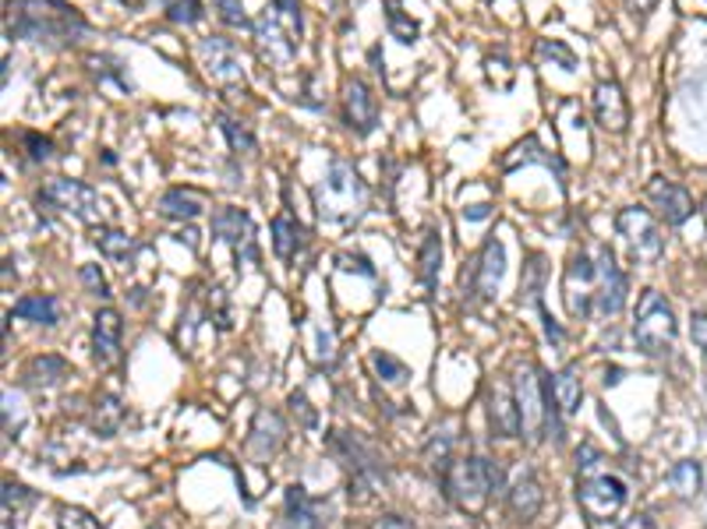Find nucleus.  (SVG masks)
<instances>
[{"label":"nucleus","instance_id":"nucleus-1","mask_svg":"<svg viewBox=\"0 0 707 529\" xmlns=\"http://www.w3.org/2000/svg\"><path fill=\"white\" fill-rule=\"evenodd\" d=\"M4 32L11 40L67 49L89 36V22L64 0H8Z\"/></svg>","mask_w":707,"mask_h":529},{"label":"nucleus","instance_id":"nucleus-2","mask_svg":"<svg viewBox=\"0 0 707 529\" xmlns=\"http://www.w3.org/2000/svg\"><path fill=\"white\" fill-rule=\"evenodd\" d=\"M315 212L326 227H354L368 212L372 191L361 180V174L347 159H333L326 166L323 180L315 184Z\"/></svg>","mask_w":707,"mask_h":529},{"label":"nucleus","instance_id":"nucleus-3","mask_svg":"<svg viewBox=\"0 0 707 529\" xmlns=\"http://www.w3.org/2000/svg\"><path fill=\"white\" fill-rule=\"evenodd\" d=\"M443 491L460 511H481L488 498L507 494V470L499 466V459L467 455L449 466V473L443 476Z\"/></svg>","mask_w":707,"mask_h":529},{"label":"nucleus","instance_id":"nucleus-4","mask_svg":"<svg viewBox=\"0 0 707 529\" xmlns=\"http://www.w3.org/2000/svg\"><path fill=\"white\" fill-rule=\"evenodd\" d=\"M326 445L344 463V470L350 473V498L368 502L376 491H382L385 484H390V466H385L382 452L376 445H368L361 434L329 431Z\"/></svg>","mask_w":707,"mask_h":529},{"label":"nucleus","instance_id":"nucleus-5","mask_svg":"<svg viewBox=\"0 0 707 529\" xmlns=\"http://www.w3.org/2000/svg\"><path fill=\"white\" fill-rule=\"evenodd\" d=\"M255 32L259 57L269 64H291L301 49V32H305V19H301L297 0H269V8L251 22Z\"/></svg>","mask_w":707,"mask_h":529},{"label":"nucleus","instance_id":"nucleus-6","mask_svg":"<svg viewBox=\"0 0 707 529\" xmlns=\"http://www.w3.org/2000/svg\"><path fill=\"white\" fill-rule=\"evenodd\" d=\"M679 335V321L672 304L659 289H644L641 300H637V318H633V343L644 356H665L676 346Z\"/></svg>","mask_w":707,"mask_h":529},{"label":"nucleus","instance_id":"nucleus-7","mask_svg":"<svg viewBox=\"0 0 707 529\" xmlns=\"http://www.w3.org/2000/svg\"><path fill=\"white\" fill-rule=\"evenodd\" d=\"M36 205L46 212L72 216L78 223H99V219H104V201H99L96 187H89L86 180H67V177L46 180L36 191Z\"/></svg>","mask_w":707,"mask_h":529},{"label":"nucleus","instance_id":"nucleus-8","mask_svg":"<svg viewBox=\"0 0 707 529\" xmlns=\"http://www.w3.org/2000/svg\"><path fill=\"white\" fill-rule=\"evenodd\" d=\"M616 233L627 241V251L637 265H654L665 254V230L659 227L648 209L641 205H627L616 216Z\"/></svg>","mask_w":707,"mask_h":529},{"label":"nucleus","instance_id":"nucleus-9","mask_svg":"<svg viewBox=\"0 0 707 529\" xmlns=\"http://www.w3.org/2000/svg\"><path fill=\"white\" fill-rule=\"evenodd\" d=\"M598 251L595 247H580L574 251V258L566 265L563 276V297H566V311L587 321L595 315V300H598Z\"/></svg>","mask_w":707,"mask_h":529},{"label":"nucleus","instance_id":"nucleus-10","mask_svg":"<svg viewBox=\"0 0 707 529\" xmlns=\"http://www.w3.org/2000/svg\"><path fill=\"white\" fill-rule=\"evenodd\" d=\"M627 481L616 473H605V470H595V473H584L577 476V502L584 508V516L591 522H605L612 519L616 511L627 505Z\"/></svg>","mask_w":707,"mask_h":529},{"label":"nucleus","instance_id":"nucleus-11","mask_svg":"<svg viewBox=\"0 0 707 529\" xmlns=\"http://www.w3.org/2000/svg\"><path fill=\"white\" fill-rule=\"evenodd\" d=\"M198 60H202V71H206V78L216 85V89H224L227 96H241L248 89L238 46H233L230 40L206 36L198 43Z\"/></svg>","mask_w":707,"mask_h":529},{"label":"nucleus","instance_id":"nucleus-12","mask_svg":"<svg viewBox=\"0 0 707 529\" xmlns=\"http://www.w3.org/2000/svg\"><path fill=\"white\" fill-rule=\"evenodd\" d=\"M213 236L220 244H227L233 251V262L241 265H255L259 262V241H255V223L244 209H233V205H224V209L213 212L209 223Z\"/></svg>","mask_w":707,"mask_h":529},{"label":"nucleus","instance_id":"nucleus-13","mask_svg":"<svg viewBox=\"0 0 707 529\" xmlns=\"http://www.w3.org/2000/svg\"><path fill=\"white\" fill-rule=\"evenodd\" d=\"M507 276V247L499 236H488L478 251V262L470 268V279L464 276V304L475 307L478 300H492L499 294V283Z\"/></svg>","mask_w":707,"mask_h":529},{"label":"nucleus","instance_id":"nucleus-14","mask_svg":"<svg viewBox=\"0 0 707 529\" xmlns=\"http://www.w3.org/2000/svg\"><path fill=\"white\" fill-rule=\"evenodd\" d=\"M545 279H548V265H545V254H527V265H524V276H520V307L524 311H534L537 321H542L545 339L552 346L563 343V329L555 326V318L548 315L545 307Z\"/></svg>","mask_w":707,"mask_h":529},{"label":"nucleus","instance_id":"nucleus-15","mask_svg":"<svg viewBox=\"0 0 707 529\" xmlns=\"http://www.w3.org/2000/svg\"><path fill=\"white\" fill-rule=\"evenodd\" d=\"M485 414H488V431L492 438H520L524 423H520V406H516V388L507 378H492L485 388Z\"/></svg>","mask_w":707,"mask_h":529},{"label":"nucleus","instance_id":"nucleus-16","mask_svg":"<svg viewBox=\"0 0 707 529\" xmlns=\"http://www.w3.org/2000/svg\"><path fill=\"white\" fill-rule=\"evenodd\" d=\"M516 406H520V423H524L527 441L545 438V374L537 367H524L516 374Z\"/></svg>","mask_w":707,"mask_h":529},{"label":"nucleus","instance_id":"nucleus-17","mask_svg":"<svg viewBox=\"0 0 707 529\" xmlns=\"http://www.w3.org/2000/svg\"><path fill=\"white\" fill-rule=\"evenodd\" d=\"M598 300H595V315L601 318H616L622 307H627V294H630V283H627V272L619 268L616 262V251L609 244H598Z\"/></svg>","mask_w":707,"mask_h":529},{"label":"nucleus","instance_id":"nucleus-18","mask_svg":"<svg viewBox=\"0 0 707 529\" xmlns=\"http://www.w3.org/2000/svg\"><path fill=\"white\" fill-rule=\"evenodd\" d=\"M344 124L358 134V139H368V134L379 128L376 96L361 78H347L344 81Z\"/></svg>","mask_w":707,"mask_h":529},{"label":"nucleus","instance_id":"nucleus-19","mask_svg":"<svg viewBox=\"0 0 707 529\" xmlns=\"http://www.w3.org/2000/svg\"><path fill=\"white\" fill-rule=\"evenodd\" d=\"M648 198L665 219V227H683L689 216H694V195L686 191L683 184L668 180V177H651L648 180Z\"/></svg>","mask_w":707,"mask_h":529},{"label":"nucleus","instance_id":"nucleus-20","mask_svg":"<svg viewBox=\"0 0 707 529\" xmlns=\"http://www.w3.org/2000/svg\"><path fill=\"white\" fill-rule=\"evenodd\" d=\"M591 102H595V121H598L601 131L622 134V131L630 128V102H627V96H622L619 81H616L612 75L601 78V81L595 85Z\"/></svg>","mask_w":707,"mask_h":529},{"label":"nucleus","instance_id":"nucleus-21","mask_svg":"<svg viewBox=\"0 0 707 529\" xmlns=\"http://www.w3.org/2000/svg\"><path fill=\"white\" fill-rule=\"evenodd\" d=\"M121 335H124V318L113 307H104L93 318V361L99 367H113L121 361Z\"/></svg>","mask_w":707,"mask_h":529},{"label":"nucleus","instance_id":"nucleus-22","mask_svg":"<svg viewBox=\"0 0 707 529\" xmlns=\"http://www.w3.org/2000/svg\"><path fill=\"white\" fill-rule=\"evenodd\" d=\"M283 438H287V423L276 414V409H259L255 420H251V434H248V452L265 463L283 449Z\"/></svg>","mask_w":707,"mask_h":529},{"label":"nucleus","instance_id":"nucleus-23","mask_svg":"<svg viewBox=\"0 0 707 529\" xmlns=\"http://www.w3.org/2000/svg\"><path fill=\"white\" fill-rule=\"evenodd\" d=\"M545 505V494H542V484H537V476L531 470H520L513 476V484H507V508L516 522H531L537 519V511Z\"/></svg>","mask_w":707,"mask_h":529},{"label":"nucleus","instance_id":"nucleus-24","mask_svg":"<svg viewBox=\"0 0 707 529\" xmlns=\"http://www.w3.org/2000/svg\"><path fill=\"white\" fill-rule=\"evenodd\" d=\"M283 526L287 529H323L318 502L305 491V484H291L283 491Z\"/></svg>","mask_w":707,"mask_h":529},{"label":"nucleus","instance_id":"nucleus-25","mask_svg":"<svg viewBox=\"0 0 707 529\" xmlns=\"http://www.w3.org/2000/svg\"><path fill=\"white\" fill-rule=\"evenodd\" d=\"M531 163H537V166H545V169H552L555 174V180H559V187L566 191V163L555 156V152H548L542 142L534 139V134H527L524 142H520L507 159H502V169H516V166H531Z\"/></svg>","mask_w":707,"mask_h":529},{"label":"nucleus","instance_id":"nucleus-26","mask_svg":"<svg viewBox=\"0 0 707 529\" xmlns=\"http://www.w3.org/2000/svg\"><path fill=\"white\" fill-rule=\"evenodd\" d=\"M156 212L163 219H174V223H192V219L206 212V195L195 191V187H171V191L160 195Z\"/></svg>","mask_w":707,"mask_h":529},{"label":"nucleus","instance_id":"nucleus-27","mask_svg":"<svg viewBox=\"0 0 707 529\" xmlns=\"http://www.w3.org/2000/svg\"><path fill=\"white\" fill-rule=\"evenodd\" d=\"M269 230H273V251H276L280 262L291 265V262H297V254L308 247V230L301 227L291 212H280Z\"/></svg>","mask_w":707,"mask_h":529},{"label":"nucleus","instance_id":"nucleus-28","mask_svg":"<svg viewBox=\"0 0 707 529\" xmlns=\"http://www.w3.org/2000/svg\"><path fill=\"white\" fill-rule=\"evenodd\" d=\"M439 272H443V236H439V230L428 227L417 247V279L428 294L439 289Z\"/></svg>","mask_w":707,"mask_h":529},{"label":"nucleus","instance_id":"nucleus-29","mask_svg":"<svg viewBox=\"0 0 707 529\" xmlns=\"http://www.w3.org/2000/svg\"><path fill=\"white\" fill-rule=\"evenodd\" d=\"M548 385H552V396H555V403H559V409L566 417L580 414V403H584L580 364H566L559 374H548Z\"/></svg>","mask_w":707,"mask_h":529},{"label":"nucleus","instance_id":"nucleus-30","mask_svg":"<svg viewBox=\"0 0 707 529\" xmlns=\"http://www.w3.org/2000/svg\"><path fill=\"white\" fill-rule=\"evenodd\" d=\"M93 244L99 247V254H104L107 262L124 265V268L134 262V254H139V241H134V236H128L124 230H113V227H96Z\"/></svg>","mask_w":707,"mask_h":529},{"label":"nucleus","instance_id":"nucleus-31","mask_svg":"<svg viewBox=\"0 0 707 529\" xmlns=\"http://www.w3.org/2000/svg\"><path fill=\"white\" fill-rule=\"evenodd\" d=\"M11 318H25L32 326H43V329H54L61 321V300L50 297V294H29L14 304Z\"/></svg>","mask_w":707,"mask_h":529},{"label":"nucleus","instance_id":"nucleus-32","mask_svg":"<svg viewBox=\"0 0 707 529\" xmlns=\"http://www.w3.org/2000/svg\"><path fill=\"white\" fill-rule=\"evenodd\" d=\"M67 361L64 356H57V353H43V356H32V361L25 364V371H22V378H25V385L29 388H54L57 382H64L67 378Z\"/></svg>","mask_w":707,"mask_h":529},{"label":"nucleus","instance_id":"nucleus-33","mask_svg":"<svg viewBox=\"0 0 707 529\" xmlns=\"http://www.w3.org/2000/svg\"><path fill=\"white\" fill-rule=\"evenodd\" d=\"M668 487L679 494V498H697L700 487H704V470L697 459H683V463H676L668 470Z\"/></svg>","mask_w":707,"mask_h":529},{"label":"nucleus","instance_id":"nucleus-34","mask_svg":"<svg viewBox=\"0 0 707 529\" xmlns=\"http://www.w3.org/2000/svg\"><path fill=\"white\" fill-rule=\"evenodd\" d=\"M216 124H220V131H224V139H227V145H230V152L233 156H251L255 152V134H251L238 117H230V113H216Z\"/></svg>","mask_w":707,"mask_h":529},{"label":"nucleus","instance_id":"nucleus-35","mask_svg":"<svg viewBox=\"0 0 707 529\" xmlns=\"http://www.w3.org/2000/svg\"><path fill=\"white\" fill-rule=\"evenodd\" d=\"M368 364H372V371L379 374V378L385 385H403L411 378V367L400 361V356L393 353H385V350H372V356H368Z\"/></svg>","mask_w":707,"mask_h":529},{"label":"nucleus","instance_id":"nucleus-36","mask_svg":"<svg viewBox=\"0 0 707 529\" xmlns=\"http://www.w3.org/2000/svg\"><path fill=\"white\" fill-rule=\"evenodd\" d=\"M537 57L542 60H548V64H555V67H563V71H569L574 75L577 71V54L569 49L563 40H537Z\"/></svg>","mask_w":707,"mask_h":529},{"label":"nucleus","instance_id":"nucleus-37","mask_svg":"<svg viewBox=\"0 0 707 529\" xmlns=\"http://www.w3.org/2000/svg\"><path fill=\"white\" fill-rule=\"evenodd\" d=\"M425 459H428L432 473H439V481H443V476L449 473V466L457 463V459H453V434H435L425 449Z\"/></svg>","mask_w":707,"mask_h":529},{"label":"nucleus","instance_id":"nucleus-38","mask_svg":"<svg viewBox=\"0 0 707 529\" xmlns=\"http://www.w3.org/2000/svg\"><path fill=\"white\" fill-rule=\"evenodd\" d=\"M163 14H166V22H174V25H198L206 19V8H202V0H166Z\"/></svg>","mask_w":707,"mask_h":529},{"label":"nucleus","instance_id":"nucleus-39","mask_svg":"<svg viewBox=\"0 0 707 529\" xmlns=\"http://www.w3.org/2000/svg\"><path fill=\"white\" fill-rule=\"evenodd\" d=\"M385 22H390V32H393V40H400L403 46H411L417 43V25L403 14L393 0H385Z\"/></svg>","mask_w":707,"mask_h":529},{"label":"nucleus","instance_id":"nucleus-40","mask_svg":"<svg viewBox=\"0 0 707 529\" xmlns=\"http://www.w3.org/2000/svg\"><path fill=\"white\" fill-rule=\"evenodd\" d=\"M121 417H124V409H121V403H117L113 396H104V399L96 403V431L104 434V438H110L117 431Z\"/></svg>","mask_w":707,"mask_h":529},{"label":"nucleus","instance_id":"nucleus-41","mask_svg":"<svg viewBox=\"0 0 707 529\" xmlns=\"http://www.w3.org/2000/svg\"><path fill=\"white\" fill-rule=\"evenodd\" d=\"M78 279H81V286H86L96 300H110V283H107L104 272H99V265H81L78 268Z\"/></svg>","mask_w":707,"mask_h":529},{"label":"nucleus","instance_id":"nucleus-42","mask_svg":"<svg viewBox=\"0 0 707 529\" xmlns=\"http://www.w3.org/2000/svg\"><path fill=\"white\" fill-rule=\"evenodd\" d=\"M57 526H61V529H104V526H99V522L89 516V511L67 508V505L57 508Z\"/></svg>","mask_w":707,"mask_h":529},{"label":"nucleus","instance_id":"nucleus-43","mask_svg":"<svg viewBox=\"0 0 707 529\" xmlns=\"http://www.w3.org/2000/svg\"><path fill=\"white\" fill-rule=\"evenodd\" d=\"M213 8H216V14H220V19H224L227 25H233V29L251 25L248 14H244V0H213Z\"/></svg>","mask_w":707,"mask_h":529},{"label":"nucleus","instance_id":"nucleus-44","mask_svg":"<svg viewBox=\"0 0 707 529\" xmlns=\"http://www.w3.org/2000/svg\"><path fill=\"white\" fill-rule=\"evenodd\" d=\"M22 145L29 148V159L32 163H46L50 156H54V142L43 139V134H36V131H25L22 134Z\"/></svg>","mask_w":707,"mask_h":529},{"label":"nucleus","instance_id":"nucleus-45","mask_svg":"<svg viewBox=\"0 0 707 529\" xmlns=\"http://www.w3.org/2000/svg\"><path fill=\"white\" fill-rule=\"evenodd\" d=\"M336 262H340V268H347V272H354V268H358V272H361V276H368V279H376V268H372V262H368V258H365V254H340V258H336Z\"/></svg>","mask_w":707,"mask_h":529},{"label":"nucleus","instance_id":"nucleus-46","mask_svg":"<svg viewBox=\"0 0 707 529\" xmlns=\"http://www.w3.org/2000/svg\"><path fill=\"white\" fill-rule=\"evenodd\" d=\"M689 335H694L697 350H707V315L704 311H694V318H689Z\"/></svg>","mask_w":707,"mask_h":529},{"label":"nucleus","instance_id":"nucleus-47","mask_svg":"<svg viewBox=\"0 0 707 529\" xmlns=\"http://www.w3.org/2000/svg\"><path fill=\"white\" fill-rule=\"evenodd\" d=\"M372 529H414V522L403 519V516H379L372 522Z\"/></svg>","mask_w":707,"mask_h":529},{"label":"nucleus","instance_id":"nucleus-48","mask_svg":"<svg viewBox=\"0 0 707 529\" xmlns=\"http://www.w3.org/2000/svg\"><path fill=\"white\" fill-rule=\"evenodd\" d=\"M291 406H294V414L301 409V417H305V428H315V414L308 409V399L301 396V392H294V396H291Z\"/></svg>","mask_w":707,"mask_h":529},{"label":"nucleus","instance_id":"nucleus-49","mask_svg":"<svg viewBox=\"0 0 707 529\" xmlns=\"http://www.w3.org/2000/svg\"><path fill=\"white\" fill-rule=\"evenodd\" d=\"M619 529H654V519L648 516V511H637V516L622 519V522H619Z\"/></svg>","mask_w":707,"mask_h":529},{"label":"nucleus","instance_id":"nucleus-50","mask_svg":"<svg viewBox=\"0 0 707 529\" xmlns=\"http://www.w3.org/2000/svg\"><path fill=\"white\" fill-rule=\"evenodd\" d=\"M654 4H659V0H627V8L633 14H641V19H648V14L654 11Z\"/></svg>","mask_w":707,"mask_h":529},{"label":"nucleus","instance_id":"nucleus-51","mask_svg":"<svg viewBox=\"0 0 707 529\" xmlns=\"http://www.w3.org/2000/svg\"><path fill=\"white\" fill-rule=\"evenodd\" d=\"M464 216L470 219V223H478V219L492 216V205H470V209H464Z\"/></svg>","mask_w":707,"mask_h":529},{"label":"nucleus","instance_id":"nucleus-52","mask_svg":"<svg viewBox=\"0 0 707 529\" xmlns=\"http://www.w3.org/2000/svg\"><path fill=\"white\" fill-rule=\"evenodd\" d=\"M622 382V367H609L605 371V385H619Z\"/></svg>","mask_w":707,"mask_h":529},{"label":"nucleus","instance_id":"nucleus-53","mask_svg":"<svg viewBox=\"0 0 707 529\" xmlns=\"http://www.w3.org/2000/svg\"><path fill=\"white\" fill-rule=\"evenodd\" d=\"M121 4H128V8H139V4H142V0H121Z\"/></svg>","mask_w":707,"mask_h":529},{"label":"nucleus","instance_id":"nucleus-54","mask_svg":"<svg viewBox=\"0 0 707 529\" xmlns=\"http://www.w3.org/2000/svg\"><path fill=\"white\" fill-rule=\"evenodd\" d=\"M485 4H496V0H485Z\"/></svg>","mask_w":707,"mask_h":529}]
</instances>
